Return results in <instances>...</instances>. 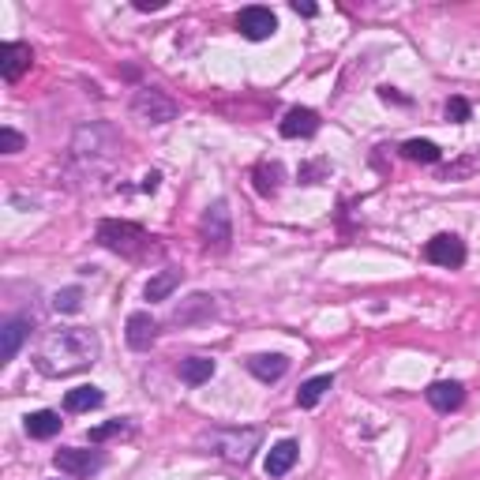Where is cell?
Returning a JSON list of instances; mask_svg holds the SVG:
<instances>
[{
	"instance_id": "3957f363",
	"label": "cell",
	"mask_w": 480,
	"mask_h": 480,
	"mask_svg": "<svg viewBox=\"0 0 480 480\" xmlns=\"http://www.w3.org/2000/svg\"><path fill=\"white\" fill-rule=\"evenodd\" d=\"M263 443V431L259 428H203L196 436V446L203 454H214L229 466H248L252 454L259 451Z\"/></svg>"
},
{
	"instance_id": "6da1fadb",
	"label": "cell",
	"mask_w": 480,
	"mask_h": 480,
	"mask_svg": "<svg viewBox=\"0 0 480 480\" xmlns=\"http://www.w3.org/2000/svg\"><path fill=\"white\" fill-rule=\"evenodd\" d=\"M102 357V338L87 327H60L50 330L35 349V368L42 375H75L87 372L90 364H98Z\"/></svg>"
},
{
	"instance_id": "30bf717a",
	"label": "cell",
	"mask_w": 480,
	"mask_h": 480,
	"mask_svg": "<svg viewBox=\"0 0 480 480\" xmlns=\"http://www.w3.org/2000/svg\"><path fill=\"white\" fill-rule=\"evenodd\" d=\"M30 64H35L30 45H23V42H4L0 45V75H4L8 83H19L23 72H30Z\"/></svg>"
},
{
	"instance_id": "277c9868",
	"label": "cell",
	"mask_w": 480,
	"mask_h": 480,
	"mask_svg": "<svg viewBox=\"0 0 480 480\" xmlns=\"http://www.w3.org/2000/svg\"><path fill=\"white\" fill-rule=\"evenodd\" d=\"M98 244L113 255H124V259H139V255H147L151 248V233L135 226V221H117V218H105L98 221Z\"/></svg>"
},
{
	"instance_id": "4fadbf2b",
	"label": "cell",
	"mask_w": 480,
	"mask_h": 480,
	"mask_svg": "<svg viewBox=\"0 0 480 480\" xmlns=\"http://www.w3.org/2000/svg\"><path fill=\"white\" fill-rule=\"evenodd\" d=\"M278 132L285 135V139H312L315 132H319V113L315 109H304V105H293L290 113L282 117V124H278Z\"/></svg>"
},
{
	"instance_id": "d6986e66",
	"label": "cell",
	"mask_w": 480,
	"mask_h": 480,
	"mask_svg": "<svg viewBox=\"0 0 480 480\" xmlns=\"http://www.w3.org/2000/svg\"><path fill=\"white\" fill-rule=\"evenodd\" d=\"M98 406H105V394H102V387H94V383H83V387H72L64 394V409L68 413H90Z\"/></svg>"
},
{
	"instance_id": "ba28073f",
	"label": "cell",
	"mask_w": 480,
	"mask_h": 480,
	"mask_svg": "<svg viewBox=\"0 0 480 480\" xmlns=\"http://www.w3.org/2000/svg\"><path fill=\"white\" fill-rule=\"evenodd\" d=\"M424 259L436 263V267H446V270H458L461 263H466V244H461L454 233H439L424 244Z\"/></svg>"
},
{
	"instance_id": "9a60e30c",
	"label": "cell",
	"mask_w": 480,
	"mask_h": 480,
	"mask_svg": "<svg viewBox=\"0 0 480 480\" xmlns=\"http://www.w3.org/2000/svg\"><path fill=\"white\" fill-rule=\"evenodd\" d=\"M244 364H248V372L259 383H278L285 372H290V360H285L282 353H255Z\"/></svg>"
},
{
	"instance_id": "4dcf8cb0",
	"label": "cell",
	"mask_w": 480,
	"mask_h": 480,
	"mask_svg": "<svg viewBox=\"0 0 480 480\" xmlns=\"http://www.w3.org/2000/svg\"><path fill=\"white\" fill-rule=\"evenodd\" d=\"M158 181H162L158 173H147V177H143V191H154V188H158Z\"/></svg>"
},
{
	"instance_id": "8fae6325",
	"label": "cell",
	"mask_w": 480,
	"mask_h": 480,
	"mask_svg": "<svg viewBox=\"0 0 480 480\" xmlns=\"http://www.w3.org/2000/svg\"><path fill=\"white\" fill-rule=\"evenodd\" d=\"M124 338H128V345H132L135 353H147V349L154 345V338H158V323L151 319V312H132L128 315Z\"/></svg>"
},
{
	"instance_id": "f546056e",
	"label": "cell",
	"mask_w": 480,
	"mask_h": 480,
	"mask_svg": "<svg viewBox=\"0 0 480 480\" xmlns=\"http://www.w3.org/2000/svg\"><path fill=\"white\" fill-rule=\"evenodd\" d=\"M293 12H297V15H304V19H312V15H315L319 8H315V4H300V0H293Z\"/></svg>"
},
{
	"instance_id": "44dd1931",
	"label": "cell",
	"mask_w": 480,
	"mask_h": 480,
	"mask_svg": "<svg viewBox=\"0 0 480 480\" xmlns=\"http://www.w3.org/2000/svg\"><path fill=\"white\" fill-rule=\"evenodd\" d=\"M184 282V270H177V267H169V270H158V275L143 285V297H147L151 304L154 300H166L173 290H177V285Z\"/></svg>"
},
{
	"instance_id": "83f0119b",
	"label": "cell",
	"mask_w": 480,
	"mask_h": 480,
	"mask_svg": "<svg viewBox=\"0 0 480 480\" xmlns=\"http://www.w3.org/2000/svg\"><path fill=\"white\" fill-rule=\"evenodd\" d=\"M0 147H4V154H19L23 151V135L15 132V128H0Z\"/></svg>"
},
{
	"instance_id": "2e32d148",
	"label": "cell",
	"mask_w": 480,
	"mask_h": 480,
	"mask_svg": "<svg viewBox=\"0 0 480 480\" xmlns=\"http://www.w3.org/2000/svg\"><path fill=\"white\" fill-rule=\"evenodd\" d=\"M297 458H300V446H297V439H282V443H275L270 446V454H267V476H285L293 466H297Z\"/></svg>"
},
{
	"instance_id": "8992f818",
	"label": "cell",
	"mask_w": 480,
	"mask_h": 480,
	"mask_svg": "<svg viewBox=\"0 0 480 480\" xmlns=\"http://www.w3.org/2000/svg\"><path fill=\"white\" fill-rule=\"evenodd\" d=\"M53 466H57L64 476L90 480L94 473H102L105 454H102V451H83V446H60V451L53 454Z\"/></svg>"
},
{
	"instance_id": "f1b7e54d",
	"label": "cell",
	"mask_w": 480,
	"mask_h": 480,
	"mask_svg": "<svg viewBox=\"0 0 480 480\" xmlns=\"http://www.w3.org/2000/svg\"><path fill=\"white\" fill-rule=\"evenodd\" d=\"M135 8H139V12H162L166 0H135Z\"/></svg>"
},
{
	"instance_id": "d4e9b609",
	"label": "cell",
	"mask_w": 480,
	"mask_h": 480,
	"mask_svg": "<svg viewBox=\"0 0 480 480\" xmlns=\"http://www.w3.org/2000/svg\"><path fill=\"white\" fill-rule=\"evenodd\" d=\"M128 436H135L132 421H109V424H98V428H90V431H87V439H90L94 446L105 443V439H128Z\"/></svg>"
},
{
	"instance_id": "4316f807",
	"label": "cell",
	"mask_w": 480,
	"mask_h": 480,
	"mask_svg": "<svg viewBox=\"0 0 480 480\" xmlns=\"http://www.w3.org/2000/svg\"><path fill=\"white\" fill-rule=\"evenodd\" d=\"M469 117H473V109H469V102H466V98H451V102H446V120L466 124Z\"/></svg>"
},
{
	"instance_id": "603a6c76",
	"label": "cell",
	"mask_w": 480,
	"mask_h": 480,
	"mask_svg": "<svg viewBox=\"0 0 480 480\" xmlns=\"http://www.w3.org/2000/svg\"><path fill=\"white\" fill-rule=\"evenodd\" d=\"M334 387V375H312L308 383H300L297 391V406L300 409H315L319 402H323V394Z\"/></svg>"
},
{
	"instance_id": "ffe728a7",
	"label": "cell",
	"mask_w": 480,
	"mask_h": 480,
	"mask_svg": "<svg viewBox=\"0 0 480 480\" xmlns=\"http://www.w3.org/2000/svg\"><path fill=\"white\" fill-rule=\"evenodd\" d=\"M252 181H255V191H259L263 199H270V196H278V188L285 181V169H282V162H259L252 169Z\"/></svg>"
},
{
	"instance_id": "484cf974",
	"label": "cell",
	"mask_w": 480,
	"mask_h": 480,
	"mask_svg": "<svg viewBox=\"0 0 480 480\" xmlns=\"http://www.w3.org/2000/svg\"><path fill=\"white\" fill-rule=\"evenodd\" d=\"M53 308H57L60 315H75L79 308H83V290H79V285H68V290H60V293L53 297Z\"/></svg>"
},
{
	"instance_id": "7402d4cb",
	"label": "cell",
	"mask_w": 480,
	"mask_h": 480,
	"mask_svg": "<svg viewBox=\"0 0 480 480\" xmlns=\"http://www.w3.org/2000/svg\"><path fill=\"white\" fill-rule=\"evenodd\" d=\"M177 375H181V383H188V387H203V383H211V375H214V360L211 357H188V360H181Z\"/></svg>"
},
{
	"instance_id": "e0dca14e",
	"label": "cell",
	"mask_w": 480,
	"mask_h": 480,
	"mask_svg": "<svg viewBox=\"0 0 480 480\" xmlns=\"http://www.w3.org/2000/svg\"><path fill=\"white\" fill-rule=\"evenodd\" d=\"M218 308H214V297H206V293H191L177 312H173V323L177 327H188V323H196V319H211Z\"/></svg>"
},
{
	"instance_id": "5b68a950",
	"label": "cell",
	"mask_w": 480,
	"mask_h": 480,
	"mask_svg": "<svg viewBox=\"0 0 480 480\" xmlns=\"http://www.w3.org/2000/svg\"><path fill=\"white\" fill-rule=\"evenodd\" d=\"M199 236H203L206 252H229V244H233V221H229L226 199H218V203H211V206L203 211V218H199Z\"/></svg>"
},
{
	"instance_id": "9c48e42d",
	"label": "cell",
	"mask_w": 480,
	"mask_h": 480,
	"mask_svg": "<svg viewBox=\"0 0 480 480\" xmlns=\"http://www.w3.org/2000/svg\"><path fill=\"white\" fill-rule=\"evenodd\" d=\"M236 30L244 35L248 42H267L270 35L278 30V19H275V12L270 8H259V4H252L236 15Z\"/></svg>"
},
{
	"instance_id": "7a4b0ae2",
	"label": "cell",
	"mask_w": 480,
	"mask_h": 480,
	"mask_svg": "<svg viewBox=\"0 0 480 480\" xmlns=\"http://www.w3.org/2000/svg\"><path fill=\"white\" fill-rule=\"evenodd\" d=\"M120 162V135L109 124H87L72 139V166L83 181H102Z\"/></svg>"
},
{
	"instance_id": "cb8c5ba5",
	"label": "cell",
	"mask_w": 480,
	"mask_h": 480,
	"mask_svg": "<svg viewBox=\"0 0 480 480\" xmlns=\"http://www.w3.org/2000/svg\"><path fill=\"white\" fill-rule=\"evenodd\" d=\"M402 158H409V162H424V166H436L443 151L436 147V143H428V139H409L402 143Z\"/></svg>"
},
{
	"instance_id": "7c38bea8",
	"label": "cell",
	"mask_w": 480,
	"mask_h": 480,
	"mask_svg": "<svg viewBox=\"0 0 480 480\" xmlns=\"http://www.w3.org/2000/svg\"><path fill=\"white\" fill-rule=\"evenodd\" d=\"M424 398H428V406L436 413H454V409H461V402H466V387L454 383V379H439V383H431V387L424 391Z\"/></svg>"
},
{
	"instance_id": "ac0fdd59",
	"label": "cell",
	"mask_w": 480,
	"mask_h": 480,
	"mask_svg": "<svg viewBox=\"0 0 480 480\" xmlns=\"http://www.w3.org/2000/svg\"><path fill=\"white\" fill-rule=\"evenodd\" d=\"M23 428H27L30 439H53V436H60L64 421H60V413H53V409H38V413H27Z\"/></svg>"
},
{
	"instance_id": "52a82bcc",
	"label": "cell",
	"mask_w": 480,
	"mask_h": 480,
	"mask_svg": "<svg viewBox=\"0 0 480 480\" xmlns=\"http://www.w3.org/2000/svg\"><path fill=\"white\" fill-rule=\"evenodd\" d=\"M132 113L143 124H169L173 117H177V102H173L169 94H162L158 87H143L132 98Z\"/></svg>"
},
{
	"instance_id": "5bb4252c",
	"label": "cell",
	"mask_w": 480,
	"mask_h": 480,
	"mask_svg": "<svg viewBox=\"0 0 480 480\" xmlns=\"http://www.w3.org/2000/svg\"><path fill=\"white\" fill-rule=\"evenodd\" d=\"M30 327H35V319H27V315H12V319H4V327H0V360H15V353H19V345L27 342V334H30Z\"/></svg>"
}]
</instances>
